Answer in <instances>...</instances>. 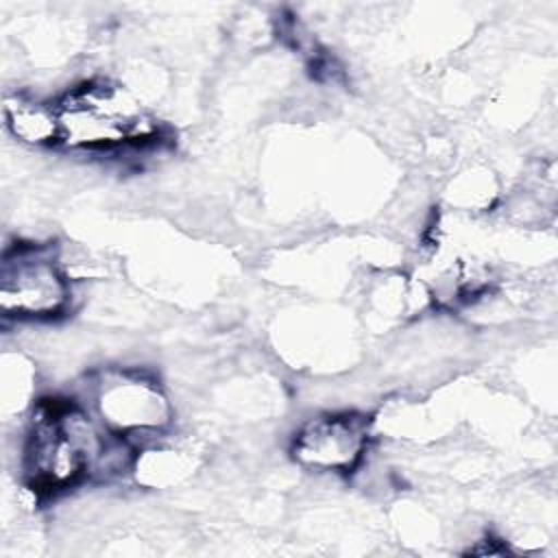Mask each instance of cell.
Wrapping results in <instances>:
<instances>
[{"mask_svg": "<svg viewBox=\"0 0 558 558\" xmlns=\"http://www.w3.org/2000/svg\"><path fill=\"white\" fill-rule=\"evenodd\" d=\"M59 144L74 150L113 153L146 146L157 137L155 122L120 83L92 78L70 89L57 105Z\"/></svg>", "mask_w": 558, "mask_h": 558, "instance_id": "1", "label": "cell"}, {"mask_svg": "<svg viewBox=\"0 0 558 558\" xmlns=\"http://www.w3.org/2000/svg\"><path fill=\"white\" fill-rule=\"evenodd\" d=\"M72 288L48 246L17 242L2 255L0 310L13 320H52L68 312Z\"/></svg>", "mask_w": 558, "mask_h": 558, "instance_id": "2", "label": "cell"}, {"mask_svg": "<svg viewBox=\"0 0 558 558\" xmlns=\"http://www.w3.org/2000/svg\"><path fill=\"white\" fill-rule=\"evenodd\" d=\"M98 423L113 436L155 438L172 423V405L159 381L140 368H107L92 384Z\"/></svg>", "mask_w": 558, "mask_h": 558, "instance_id": "3", "label": "cell"}, {"mask_svg": "<svg viewBox=\"0 0 558 558\" xmlns=\"http://www.w3.org/2000/svg\"><path fill=\"white\" fill-rule=\"evenodd\" d=\"M371 425L364 414L338 412L307 421L292 438V458L307 469L351 473L366 456Z\"/></svg>", "mask_w": 558, "mask_h": 558, "instance_id": "4", "label": "cell"}, {"mask_svg": "<svg viewBox=\"0 0 558 558\" xmlns=\"http://www.w3.org/2000/svg\"><path fill=\"white\" fill-rule=\"evenodd\" d=\"M4 120L13 137L33 146L59 144V116L57 107L24 96L4 100Z\"/></svg>", "mask_w": 558, "mask_h": 558, "instance_id": "5", "label": "cell"}]
</instances>
